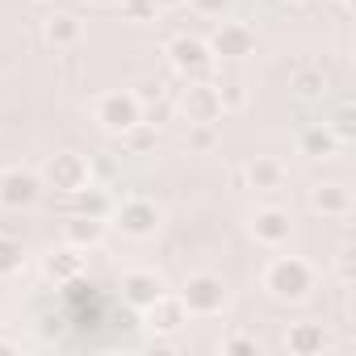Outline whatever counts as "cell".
<instances>
[{
  "label": "cell",
  "mask_w": 356,
  "mask_h": 356,
  "mask_svg": "<svg viewBox=\"0 0 356 356\" xmlns=\"http://www.w3.org/2000/svg\"><path fill=\"white\" fill-rule=\"evenodd\" d=\"M314 281H318V273L302 256H273L260 273V289L273 302H302V298H310Z\"/></svg>",
  "instance_id": "cell-1"
},
{
  "label": "cell",
  "mask_w": 356,
  "mask_h": 356,
  "mask_svg": "<svg viewBox=\"0 0 356 356\" xmlns=\"http://www.w3.org/2000/svg\"><path fill=\"white\" fill-rule=\"evenodd\" d=\"M176 298H181V306H185V314H189V318H214V314H222V310H227L231 289H227V281H222L218 273L202 268V273H189V277L181 281Z\"/></svg>",
  "instance_id": "cell-2"
},
{
  "label": "cell",
  "mask_w": 356,
  "mask_h": 356,
  "mask_svg": "<svg viewBox=\"0 0 356 356\" xmlns=\"http://www.w3.org/2000/svg\"><path fill=\"white\" fill-rule=\"evenodd\" d=\"M92 122H97L105 134L122 138V134H130L138 122H147V113H143V97L130 92V88H109V92L92 97Z\"/></svg>",
  "instance_id": "cell-3"
},
{
  "label": "cell",
  "mask_w": 356,
  "mask_h": 356,
  "mask_svg": "<svg viewBox=\"0 0 356 356\" xmlns=\"http://www.w3.org/2000/svg\"><path fill=\"white\" fill-rule=\"evenodd\" d=\"M109 227L122 235V239H134V243H147L155 239V231L163 227V210L151 202V197H122L113 210H109Z\"/></svg>",
  "instance_id": "cell-4"
},
{
  "label": "cell",
  "mask_w": 356,
  "mask_h": 356,
  "mask_svg": "<svg viewBox=\"0 0 356 356\" xmlns=\"http://www.w3.org/2000/svg\"><path fill=\"white\" fill-rule=\"evenodd\" d=\"M163 55H168L172 72L181 76V80H210V72L218 63L214 51H210V42L202 34H172L168 47H163Z\"/></svg>",
  "instance_id": "cell-5"
},
{
  "label": "cell",
  "mask_w": 356,
  "mask_h": 356,
  "mask_svg": "<svg viewBox=\"0 0 356 356\" xmlns=\"http://www.w3.org/2000/svg\"><path fill=\"white\" fill-rule=\"evenodd\" d=\"M38 176H42V189H55V193L72 197V193H80V189L92 185V163H88V155H80V151H55V155L42 163Z\"/></svg>",
  "instance_id": "cell-6"
},
{
  "label": "cell",
  "mask_w": 356,
  "mask_h": 356,
  "mask_svg": "<svg viewBox=\"0 0 356 356\" xmlns=\"http://www.w3.org/2000/svg\"><path fill=\"white\" fill-rule=\"evenodd\" d=\"M176 109L189 126H214L222 118V97L214 80H185L181 97H176Z\"/></svg>",
  "instance_id": "cell-7"
},
{
  "label": "cell",
  "mask_w": 356,
  "mask_h": 356,
  "mask_svg": "<svg viewBox=\"0 0 356 356\" xmlns=\"http://www.w3.org/2000/svg\"><path fill=\"white\" fill-rule=\"evenodd\" d=\"M118 293H122V302L130 306V310H147V306H155L163 293H172L168 289V281H163V273L159 268H126L122 277H118Z\"/></svg>",
  "instance_id": "cell-8"
},
{
  "label": "cell",
  "mask_w": 356,
  "mask_h": 356,
  "mask_svg": "<svg viewBox=\"0 0 356 356\" xmlns=\"http://www.w3.org/2000/svg\"><path fill=\"white\" fill-rule=\"evenodd\" d=\"M42 197V176L34 168H0V210H30Z\"/></svg>",
  "instance_id": "cell-9"
},
{
  "label": "cell",
  "mask_w": 356,
  "mask_h": 356,
  "mask_svg": "<svg viewBox=\"0 0 356 356\" xmlns=\"http://www.w3.org/2000/svg\"><path fill=\"white\" fill-rule=\"evenodd\" d=\"M206 42H210V51H214V59L239 63V59L256 55V30H252L248 22H218Z\"/></svg>",
  "instance_id": "cell-10"
},
{
  "label": "cell",
  "mask_w": 356,
  "mask_h": 356,
  "mask_svg": "<svg viewBox=\"0 0 356 356\" xmlns=\"http://www.w3.org/2000/svg\"><path fill=\"white\" fill-rule=\"evenodd\" d=\"M248 231H252V239H256L260 248H285L289 235H293V218H289V210H281V206H256Z\"/></svg>",
  "instance_id": "cell-11"
},
{
  "label": "cell",
  "mask_w": 356,
  "mask_h": 356,
  "mask_svg": "<svg viewBox=\"0 0 356 356\" xmlns=\"http://www.w3.org/2000/svg\"><path fill=\"white\" fill-rule=\"evenodd\" d=\"M84 256H88V252L59 243V248H51V252L42 256V277H47L55 289H63V285H72V281H84Z\"/></svg>",
  "instance_id": "cell-12"
},
{
  "label": "cell",
  "mask_w": 356,
  "mask_h": 356,
  "mask_svg": "<svg viewBox=\"0 0 356 356\" xmlns=\"http://www.w3.org/2000/svg\"><path fill=\"white\" fill-rule=\"evenodd\" d=\"M306 206H310L318 218L343 222V218H352V189H343L339 181H323V185H314V189L306 193Z\"/></svg>",
  "instance_id": "cell-13"
},
{
  "label": "cell",
  "mask_w": 356,
  "mask_h": 356,
  "mask_svg": "<svg viewBox=\"0 0 356 356\" xmlns=\"http://www.w3.org/2000/svg\"><path fill=\"white\" fill-rule=\"evenodd\" d=\"M331 348L335 343H331V335H327L323 323L302 318V323H289V331H285V352L289 356H327Z\"/></svg>",
  "instance_id": "cell-14"
},
{
  "label": "cell",
  "mask_w": 356,
  "mask_h": 356,
  "mask_svg": "<svg viewBox=\"0 0 356 356\" xmlns=\"http://www.w3.org/2000/svg\"><path fill=\"white\" fill-rule=\"evenodd\" d=\"M105 235H109V218H97V214H67L63 218V243L67 248L92 252L105 243Z\"/></svg>",
  "instance_id": "cell-15"
},
{
  "label": "cell",
  "mask_w": 356,
  "mask_h": 356,
  "mask_svg": "<svg viewBox=\"0 0 356 356\" xmlns=\"http://www.w3.org/2000/svg\"><path fill=\"white\" fill-rule=\"evenodd\" d=\"M285 181H289V172H285V163H281L277 155H256V159L243 168V185L256 189V193H281Z\"/></svg>",
  "instance_id": "cell-16"
},
{
  "label": "cell",
  "mask_w": 356,
  "mask_h": 356,
  "mask_svg": "<svg viewBox=\"0 0 356 356\" xmlns=\"http://www.w3.org/2000/svg\"><path fill=\"white\" fill-rule=\"evenodd\" d=\"M42 42L55 51H72L84 42V22L76 13H47L42 17Z\"/></svg>",
  "instance_id": "cell-17"
},
{
  "label": "cell",
  "mask_w": 356,
  "mask_h": 356,
  "mask_svg": "<svg viewBox=\"0 0 356 356\" xmlns=\"http://www.w3.org/2000/svg\"><path fill=\"white\" fill-rule=\"evenodd\" d=\"M147 314V327L155 331V335H181V327L189 323V314H185V306H181V298L176 293H163L155 306H147L143 310Z\"/></svg>",
  "instance_id": "cell-18"
},
{
  "label": "cell",
  "mask_w": 356,
  "mask_h": 356,
  "mask_svg": "<svg viewBox=\"0 0 356 356\" xmlns=\"http://www.w3.org/2000/svg\"><path fill=\"white\" fill-rule=\"evenodd\" d=\"M343 143L335 138V130L327 126V122H318V126H306L302 134H298V151L306 155V159H335V151H339Z\"/></svg>",
  "instance_id": "cell-19"
},
{
  "label": "cell",
  "mask_w": 356,
  "mask_h": 356,
  "mask_svg": "<svg viewBox=\"0 0 356 356\" xmlns=\"http://www.w3.org/2000/svg\"><path fill=\"white\" fill-rule=\"evenodd\" d=\"M26 268V248L17 235H0V281H9Z\"/></svg>",
  "instance_id": "cell-20"
},
{
  "label": "cell",
  "mask_w": 356,
  "mask_h": 356,
  "mask_svg": "<svg viewBox=\"0 0 356 356\" xmlns=\"http://www.w3.org/2000/svg\"><path fill=\"white\" fill-rule=\"evenodd\" d=\"M67 206H72V214H97V218H109V210H113V206H109V197H105L101 189H92V185H88V189H80V193H72V197H67Z\"/></svg>",
  "instance_id": "cell-21"
},
{
  "label": "cell",
  "mask_w": 356,
  "mask_h": 356,
  "mask_svg": "<svg viewBox=\"0 0 356 356\" xmlns=\"http://www.w3.org/2000/svg\"><path fill=\"white\" fill-rule=\"evenodd\" d=\"M323 88H327V80H323V72H318V67H302V72L293 76V92H298L302 101H318V97H323Z\"/></svg>",
  "instance_id": "cell-22"
},
{
  "label": "cell",
  "mask_w": 356,
  "mask_h": 356,
  "mask_svg": "<svg viewBox=\"0 0 356 356\" xmlns=\"http://www.w3.org/2000/svg\"><path fill=\"white\" fill-rule=\"evenodd\" d=\"M218 97H222V113H235L248 105V88L243 80H218Z\"/></svg>",
  "instance_id": "cell-23"
},
{
  "label": "cell",
  "mask_w": 356,
  "mask_h": 356,
  "mask_svg": "<svg viewBox=\"0 0 356 356\" xmlns=\"http://www.w3.org/2000/svg\"><path fill=\"white\" fill-rule=\"evenodd\" d=\"M118 9H122V17H126V22H134V26H147V22H155V17H159V9L151 5V0H122Z\"/></svg>",
  "instance_id": "cell-24"
},
{
  "label": "cell",
  "mask_w": 356,
  "mask_h": 356,
  "mask_svg": "<svg viewBox=\"0 0 356 356\" xmlns=\"http://www.w3.org/2000/svg\"><path fill=\"white\" fill-rule=\"evenodd\" d=\"M335 277H339V285H352L356 281V248L343 239L339 243V252H335Z\"/></svg>",
  "instance_id": "cell-25"
},
{
  "label": "cell",
  "mask_w": 356,
  "mask_h": 356,
  "mask_svg": "<svg viewBox=\"0 0 356 356\" xmlns=\"http://www.w3.org/2000/svg\"><path fill=\"white\" fill-rule=\"evenodd\" d=\"M218 352H227V356H260V343H256V335H227L222 343H218Z\"/></svg>",
  "instance_id": "cell-26"
},
{
  "label": "cell",
  "mask_w": 356,
  "mask_h": 356,
  "mask_svg": "<svg viewBox=\"0 0 356 356\" xmlns=\"http://www.w3.org/2000/svg\"><path fill=\"white\" fill-rule=\"evenodd\" d=\"M189 9H193L197 17H227L231 0H189Z\"/></svg>",
  "instance_id": "cell-27"
},
{
  "label": "cell",
  "mask_w": 356,
  "mask_h": 356,
  "mask_svg": "<svg viewBox=\"0 0 356 356\" xmlns=\"http://www.w3.org/2000/svg\"><path fill=\"white\" fill-rule=\"evenodd\" d=\"M327 126L335 130V138H339V143H348V138H352V109H348V105H339V109H335V118H331Z\"/></svg>",
  "instance_id": "cell-28"
},
{
  "label": "cell",
  "mask_w": 356,
  "mask_h": 356,
  "mask_svg": "<svg viewBox=\"0 0 356 356\" xmlns=\"http://www.w3.org/2000/svg\"><path fill=\"white\" fill-rule=\"evenodd\" d=\"M185 143H189L193 151H210V147H214V126H189Z\"/></svg>",
  "instance_id": "cell-29"
},
{
  "label": "cell",
  "mask_w": 356,
  "mask_h": 356,
  "mask_svg": "<svg viewBox=\"0 0 356 356\" xmlns=\"http://www.w3.org/2000/svg\"><path fill=\"white\" fill-rule=\"evenodd\" d=\"M151 5H155L159 13H172V9H185V5H189V0H151Z\"/></svg>",
  "instance_id": "cell-30"
},
{
  "label": "cell",
  "mask_w": 356,
  "mask_h": 356,
  "mask_svg": "<svg viewBox=\"0 0 356 356\" xmlns=\"http://www.w3.org/2000/svg\"><path fill=\"white\" fill-rule=\"evenodd\" d=\"M17 352H22L17 339H5V335H0V356H17Z\"/></svg>",
  "instance_id": "cell-31"
},
{
  "label": "cell",
  "mask_w": 356,
  "mask_h": 356,
  "mask_svg": "<svg viewBox=\"0 0 356 356\" xmlns=\"http://www.w3.org/2000/svg\"><path fill=\"white\" fill-rule=\"evenodd\" d=\"M88 5H97V9H118L122 0H88Z\"/></svg>",
  "instance_id": "cell-32"
},
{
  "label": "cell",
  "mask_w": 356,
  "mask_h": 356,
  "mask_svg": "<svg viewBox=\"0 0 356 356\" xmlns=\"http://www.w3.org/2000/svg\"><path fill=\"white\" fill-rule=\"evenodd\" d=\"M281 5H306V0H281Z\"/></svg>",
  "instance_id": "cell-33"
},
{
  "label": "cell",
  "mask_w": 356,
  "mask_h": 356,
  "mask_svg": "<svg viewBox=\"0 0 356 356\" xmlns=\"http://www.w3.org/2000/svg\"><path fill=\"white\" fill-rule=\"evenodd\" d=\"M335 5H352V0H335Z\"/></svg>",
  "instance_id": "cell-34"
},
{
  "label": "cell",
  "mask_w": 356,
  "mask_h": 356,
  "mask_svg": "<svg viewBox=\"0 0 356 356\" xmlns=\"http://www.w3.org/2000/svg\"><path fill=\"white\" fill-rule=\"evenodd\" d=\"M38 5H42V0H38Z\"/></svg>",
  "instance_id": "cell-35"
}]
</instances>
